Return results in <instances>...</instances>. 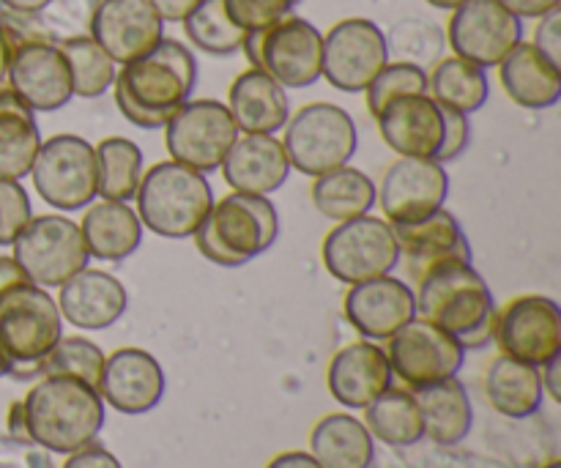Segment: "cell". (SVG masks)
Returning <instances> with one entry per match:
<instances>
[{"label":"cell","mask_w":561,"mask_h":468,"mask_svg":"<svg viewBox=\"0 0 561 468\" xmlns=\"http://www.w3.org/2000/svg\"><path fill=\"white\" fill-rule=\"evenodd\" d=\"M195 85V53L179 38L164 36L151 53L121 66L113 82L115 107L137 129H164L170 115L192 99Z\"/></svg>","instance_id":"1"},{"label":"cell","mask_w":561,"mask_h":468,"mask_svg":"<svg viewBox=\"0 0 561 468\" xmlns=\"http://www.w3.org/2000/svg\"><path fill=\"white\" fill-rule=\"evenodd\" d=\"M416 316L453 334L463 351H482L496 332V299L471 261H444L420 274Z\"/></svg>","instance_id":"2"},{"label":"cell","mask_w":561,"mask_h":468,"mask_svg":"<svg viewBox=\"0 0 561 468\" xmlns=\"http://www.w3.org/2000/svg\"><path fill=\"white\" fill-rule=\"evenodd\" d=\"M22 416L27 442L49 455H71L102 436L107 406L80 378L42 376L22 398Z\"/></svg>","instance_id":"3"},{"label":"cell","mask_w":561,"mask_h":468,"mask_svg":"<svg viewBox=\"0 0 561 468\" xmlns=\"http://www.w3.org/2000/svg\"><path fill=\"white\" fill-rule=\"evenodd\" d=\"M197 252L214 266L241 269L279 239V214L268 195H247L230 190L214 201L201 228L192 233Z\"/></svg>","instance_id":"4"},{"label":"cell","mask_w":561,"mask_h":468,"mask_svg":"<svg viewBox=\"0 0 561 468\" xmlns=\"http://www.w3.org/2000/svg\"><path fill=\"white\" fill-rule=\"evenodd\" d=\"M64 338L58 301L36 283H16L0 294V356L9 365V378H38L44 356Z\"/></svg>","instance_id":"5"},{"label":"cell","mask_w":561,"mask_h":468,"mask_svg":"<svg viewBox=\"0 0 561 468\" xmlns=\"http://www.w3.org/2000/svg\"><path fill=\"white\" fill-rule=\"evenodd\" d=\"M135 206L142 230L162 239H190L214 206L211 181L197 170L164 159L142 170Z\"/></svg>","instance_id":"6"},{"label":"cell","mask_w":561,"mask_h":468,"mask_svg":"<svg viewBox=\"0 0 561 468\" xmlns=\"http://www.w3.org/2000/svg\"><path fill=\"white\" fill-rule=\"evenodd\" d=\"M283 132L285 135L279 140L288 153L290 170H299L310 179L348 164L359 148L356 121L351 118L348 110L332 102L305 104L290 113Z\"/></svg>","instance_id":"7"},{"label":"cell","mask_w":561,"mask_h":468,"mask_svg":"<svg viewBox=\"0 0 561 468\" xmlns=\"http://www.w3.org/2000/svg\"><path fill=\"white\" fill-rule=\"evenodd\" d=\"M241 53L252 69H261L285 91L310 88L321 80L323 33L305 16L288 14L263 31L244 36Z\"/></svg>","instance_id":"8"},{"label":"cell","mask_w":561,"mask_h":468,"mask_svg":"<svg viewBox=\"0 0 561 468\" xmlns=\"http://www.w3.org/2000/svg\"><path fill=\"white\" fill-rule=\"evenodd\" d=\"M36 195L55 212H80L96 201V151L80 135H53L42 140L31 168Z\"/></svg>","instance_id":"9"},{"label":"cell","mask_w":561,"mask_h":468,"mask_svg":"<svg viewBox=\"0 0 561 468\" xmlns=\"http://www.w3.org/2000/svg\"><path fill=\"white\" fill-rule=\"evenodd\" d=\"M321 261L337 283L356 285L392 274L400 263V247L387 219L365 214L337 222L323 236Z\"/></svg>","instance_id":"10"},{"label":"cell","mask_w":561,"mask_h":468,"mask_svg":"<svg viewBox=\"0 0 561 468\" xmlns=\"http://www.w3.org/2000/svg\"><path fill=\"white\" fill-rule=\"evenodd\" d=\"M239 126L217 99H186L164 124V148L170 159L208 175L239 140Z\"/></svg>","instance_id":"11"},{"label":"cell","mask_w":561,"mask_h":468,"mask_svg":"<svg viewBox=\"0 0 561 468\" xmlns=\"http://www.w3.org/2000/svg\"><path fill=\"white\" fill-rule=\"evenodd\" d=\"M14 261L27 279L42 288H60L75 274L88 269L85 241L80 225L64 214H36L14 239Z\"/></svg>","instance_id":"12"},{"label":"cell","mask_w":561,"mask_h":468,"mask_svg":"<svg viewBox=\"0 0 561 468\" xmlns=\"http://www.w3.org/2000/svg\"><path fill=\"white\" fill-rule=\"evenodd\" d=\"M387 359L392 376L405 384V389L433 387L463 370L466 351L453 334L438 329L425 318H411L387 340Z\"/></svg>","instance_id":"13"},{"label":"cell","mask_w":561,"mask_h":468,"mask_svg":"<svg viewBox=\"0 0 561 468\" xmlns=\"http://www.w3.org/2000/svg\"><path fill=\"white\" fill-rule=\"evenodd\" d=\"M389 55V38L376 22L348 16L323 33L321 77L343 93H365Z\"/></svg>","instance_id":"14"},{"label":"cell","mask_w":561,"mask_h":468,"mask_svg":"<svg viewBox=\"0 0 561 468\" xmlns=\"http://www.w3.org/2000/svg\"><path fill=\"white\" fill-rule=\"evenodd\" d=\"M447 42L458 58L493 69L515 44L524 42V20L510 14L499 0H466L449 11Z\"/></svg>","instance_id":"15"},{"label":"cell","mask_w":561,"mask_h":468,"mask_svg":"<svg viewBox=\"0 0 561 468\" xmlns=\"http://www.w3.org/2000/svg\"><path fill=\"white\" fill-rule=\"evenodd\" d=\"M493 343L504 356L542 367L561 354V310L551 296L524 294L496 312Z\"/></svg>","instance_id":"16"},{"label":"cell","mask_w":561,"mask_h":468,"mask_svg":"<svg viewBox=\"0 0 561 468\" xmlns=\"http://www.w3.org/2000/svg\"><path fill=\"white\" fill-rule=\"evenodd\" d=\"M447 197L449 175L436 159H394L376 186V206H381L389 225L416 222L444 208Z\"/></svg>","instance_id":"17"},{"label":"cell","mask_w":561,"mask_h":468,"mask_svg":"<svg viewBox=\"0 0 561 468\" xmlns=\"http://www.w3.org/2000/svg\"><path fill=\"white\" fill-rule=\"evenodd\" d=\"M88 36L115 66H124L162 42L164 22L148 0H96L88 14Z\"/></svg>","instance_id":"18"},{"label":"cell","mask_w":561,"mask_h":468,"mask_svg":"<svg viewBox=\"0 0 561 468\" xmlns=\"http://www.w3.org/2000/svg\"><path fill=\"white\" fill-rule=\"evenodd\" d=\"M164 392H168V376L151 351L126 345L107 354L99 381L104 406L124 416H142L162 403Z\"/></svg>","instance_id":"19"},{"label":"cell","mask_w":561,"mask_h":468,"mask_svg":"<svg viewBox=\"0 0 561 468\" xmlns=\"http://www.w3.org/2000/svg\"><path fill=\"white\" fill-rule=\"evenodd\" d=\"M343 316L362 340L387 343L400 327L416 318L414 290L392 274L348 285Z\"/></svg>","instance_id":"20"},{"label":"cell","mask_w":561,"mask_h":468,"mask_svg":"<svg viewBox=\"0 0 561 468\" xmlns=\"http://www.w3.org/2000/svg\"><path fill=\"white\" fill-rule=\"evenodd\" d=\"M5 85L33 113H55L75 99L69 66L58 42H36L16 49L9 64Z\"/></svg>","instance_id":"21"},{"label":"cell","mask_w":561,"mask_h":468,"mask_svg":"<svg viewBox=\"0 0 561 468\" xmlns=\"http://www.w3.org/2000/svg\"><path fill=\"white\" fill-rule=\"evenodd\" d=\"M381 140L398 157L436 159L444 142V107H438L431 93L398 96L376 115Z\"/></svg>","instance_id":"22"},{"label":"cell","mask_w":561,"mask_h":468,"mask_svg":"<svg viewBox=\"0 0 561 468\" xmlns=\"http://www.w3.org/2000/svg\"><path fill=\"white\" fill-rule=\"evenodd\" d=\"M394 384L387 351L373 340L343 345L327 367L329 395L343 409L362 411Z\"/></svg>","instance_id":"23"},{"label":"cell","mask_w":561,"mask_h":468,"mask_svg":"<svg viewBox=\"0 0 561 468\" xmlns=\"http://www.w3.org/2000/svg\"><path fill=\"white\" fill-rule=\"evenodd\" d=\"M129 294L115 274L82 269L58 288V310L64 323L80 332H104L126 316Z\"/></svg>","instance_id":"24"},{"label":"cell","mask_w":561,"mask_h":468,"mask_svg":"<svg viewBox=\"0 0 561 468\" xmlns=\"http://www.w3.org/2000/svg\"><path fill=\"white\" fill-rule=\"evenodd\" d=\"M219 170L233 192L272 195V192L283 190L288 181L290 162L279 137L239 135Z\"/></svg>","instance_id":"25"},{"label":"cell","mask_w":561,"mask_h":468,"mask_svg":"<svg viewBox=\"0 0 561 468\" xmlns=\"http://www.w3.org/2000/svg\"><path fill=\"white\" fill-rule=\"evenodd\" d=\"M392 233L400 258L409 261L416 277L436 263L471 261V244L460 228V219L447 208H438L416 222L392 225Z\"/></svg>","instance_id":"26"},{"label":"cell","mask_w":561,"mask_h":468,"mask_svg":"<svg viewBox=\"0 0 561 468\" xmlns=\"http://www.w3.org/2000/svg\"><path fill=\"white\" fill-rule=\"evenodd\" d=\"M225 107L233 115L241 135H277L290 118L288 91L266 71L252 66L230 82Z\"/></svg>","instance_id":"27"},{"label":"cell","mask_w":561,"mask_h":468,"mask_svg":"<svg viewBox=\"0 0 561 468\" xmlns=\"http://www.w3.org/2000/svg\"><path fill=\"white\" fill-rule=\"evenodd\" d=\"M499 82L513 104L551 110L561 99V66L551 64L531 42H518L499 64Z\"/></svg>","instance_id":"28"},{"label":"cell","mask_w":561,"mask_h":468,"mask_svg":"<svg viewBox=\"0 0 561 468\" xmlns=\"http://www.w3.org/2000/svg\"><path fill=\"white\" fill-rule=\"evenodd\" d=\"M77 225L93 261L121 263L135 255L142 244V222L129 203L96 197Z\"/></svg>","instance_id":"29"},{"label":"cell","mask_w":561,"mask_h":468,"mask_svg":"<svg viewBox=\"0 0 561 468\" xmlns=\"http://www.w3.org/2000/svg\"><path fill=\"white\" fill-rule=\"evenodd\" d=\"M416 403L422 411L425 438L436 447H458L474 427V406L469 389L458 376L433 387L416 389Z\"/></svg>","instance_id":"30"},{"label":"cell","mask_w":561,"mask_h":468,"mask_svg":"<svg viewBox=\"0 0 561 468\" xmlns=\"http://www.w3.org/2000/svg\"><path fill=\"white\" fill-rule=\"evenodd\" d=\"M485 395L491 409L504 420H529V416L540 414L542 400H546L540 367L499 354L488 365Z\"/></svg>","instance_id":"31"},{"label":"cell","mask_w":561,"mask_h":468,"mask_svg":"<svg viewBox=\"0 0 561 468\" xmlns=\"http://www.w3.org/2000/svg\"><path fill=\"white\" fill-rule=\"evenodd\" d=\"M310 455L323 468H373L376 442L359 416L337 411L312 425Z\"/></svg>","instance_id":"32"},{"label":"cell","mask_w":561,"mask_h":468,"mask_svg":"<svg viewBox=\"0 0 561 468\" xmlns=\"http://www.w3.org/2000/svg\"><path fill=\"white\" fill-rule=\"evenodd\" d=\"M365 427L370 431L373 442H381L394 449H409L425 442V425L422 411L411 389L392 387L378 395L365 409Z\"/></svg>","instance_id":"33"},{"label":"cell","mask_w":561,"mask_h":468,"mask_svg":"<svg viewBox=\"0 0 561 468\" xmlns=\"http://www.w3.org/2000/svg\"><path fill=\"white\" fill-rule=\"evenodd\" d=\"M312 206L334 222H345V219L365 217L376 208V181L359 168H334L329 173L316 175L312 181Z\"/></svg>","instance_id":"34"},{"label":"cell","mask_w":561,"mask_h":468,"mask_svg":"<svg viewBox=\"0 0 561 468\" xmlns=\"http://www.w3.org/2000/svg\"><path fill=\"white\" fill-rule=\"evenodd\" d=\"M427 93L438 107L474 115L488 104L491 80H488L485 69L458 58V55H449L427 71Z\"/></svg>","instance_id":"35"},{"label":"cell","mask_w":561,"mask_h":468,"mask_svg":"<svg viewBox=\"0 0 561 468\" xmlns=\"http://www.w3.org/2000/svg\"><path fill=\"white\" fill-rule=\"evenodd\" d=\"M96 151V195L99 201L131 203L140 186L146 159L137 142L129 137H104Z\"/></svg>","instance_id":"36"},{"label":"cell","mask_w":561,"mask_h":468,"mask_svg":"<svg viewBox=\"0 0 561 468\" xmlns=\"http://www.w3.org/2000/svg\"><path fill=\"white\" fill-rule=\"evenodd\" d=\"M58 47L69 66L75 96L99 99L113 88L118 66L88 33H71V36L58 38Z\"/></svg>","instance_id":"37"},{"label":"cell","mask_w":561,"mask_h":468,"mask_svg":"<svg viewBox=\"0 0 561 468\" xmlns=\"http://www.w3.org/2000/svg\"><path fill=\"white\" fill-rule=\"evenodd\" d=\"M42 140L33 110H27L25 104L0 110V179H25L42 148Z\"/></svg>","instance_id":"38"},{"label":"cell","mask_w":561,"mask_h":468,"mask_svg":"<svg viewBox=\"0 0 561 468\" xmlns=\"http://www.w3.org/2000/svg\"><path fill=\"white\" fill-rule=\"evenodd\" d=\"M186 38L195 49L211 58H230L241 53L247 33L230 20L225 0H201L190 14L181 20Z\"/></svg>","instance_id":"39"},{"label":"cell","mask_w":561,"mask_h":468,"mask_svg":"<svg viewBox=\"0 0 561 468\" xmlns=\"http://www.w3.org/2000/svg\"><path fill=\"white\" fill-rule=\"evenodd\" d=\"M104 359H107V354H104L102 345H96L93 340L80 338V334H71V338H66L64 334V338L55 343V349L44 356L42 367H38V378L69 376V378H80V381L91 384L93 389H99Z\"/></svg>","instance_id":"40"},{"label":"cell","mask_w":561,"mask_h":468,"mask_svg":"<svg viewBox=\"0 0 561 468\" xmlns=\"http://www.w3.org/2000/svg\"><path fill=\"white\" fill-rule=\"evenodd\" d=\"M409 93H427V69L411 60H389L365 88L367 113L376 118L392 99L409 96Z\"/></svg>","instance_id":"41"},{"label":"cell","mask_w":561,"mask_h":468,"mask_svg":"<svg viewBox=\"0 0 561 468\" xmlns=\"http://www.w3.org/2000/svg\"><path fill=\"white\" fill-rule=\"evenodd\" d=\"M33 217L31 197L20 181L0 179V247L14 244L16 236L22 233Z\"/></svg>","instance_id":"42"},{"label":"cell","mask_w":561,"mask_h":468,"mask_svg":"<svg viewBox=\"0 0 561 468\" xmlns=\"http://www.w3.org/2000/svg\"><path fill=\"white\" fill-rule=\"evenodd\" d=\"M299 3L301 0H225V9L241 31L252 33L288 16Z\"/></svg>","instance_id":"43"},{"label":"cell","mask_w":561,"mask_h":468,"mask_svg":"<svg viewBox=\"0 0 561 468\" xmlns=\"http://www.w3.org/2000/svg\"><path fill=\"white\" fill-rule=\"evenodd\" d=\"M471 146V121L469 115L455 113V110H444V142L438 151L436 162L449 164L458 162Z\"/></svg>","instance_id":"44"},{"label":"cell","mask_w":561,"mask_h":468,"mask_svg":"<svg viewBox=\"0 0 561 468\" xmlns=\"http://www.w3.org/2000/svg\"><path fill=\"white\" fill-rule=\"evenodd\" d=\"M531 44H535L551 64L561 66V5L537 20L535 42Z\"/></svg>","instance_id":"45"},{"label":"cell","mask_w":561,"mask_h":468,"mask_svg":"<svg viewBox=\"0 0 561 468\" xmlns=\"http://www.w3.org/2000/svg\"><path fill=\"white\" fill-rule=\"evenodd\" d=\"M60 468H124L121 460L115 458L110 449H104L102 444H88V447L77 449V453L66 455L64 466Z\"/></svg>","instance_id":"46"},{"label":"cell","mask_w":561,"mask_h":468,"mask_svg":"<svg viewBox=\"0 0 561 468\" xmlns=\"http://www.w3.org/2000/svg\"><path fill=\"white\" fill-rule=\"evenodd\" d=\"M499 3L518 20H540L548 11L559 9L561 0H499Z\"/></svg>","instance_id":"47"},{"label":"cell","mask_w":561,"mask_h":468,"mask_svg":"<svg viewBox=\"0 0 561 468\" xmlns=\"http://www.w3.org/2000/svg\"><path fill=\"white\" fill-rule=\"evenodd\" d=\"M153 5L162 22H181L201 0H148Z\"/></svg>","instance_id":"48"},{"label":"cell","mask_w":561,"mask_h":468,"mask_svg":"<svg viewBox=\"0 0 561 468\" xmlns=\"http://www.w3.org/2000/svg\"><path fill=\"white\" fill-rule=\"evenodd\" d=\"M542 378V392L553 400V403H561V354L548 359L546 365L540 367Z\"/></svg>","instance_id":"49"},{"label":"cell","mask_w":561,"mask_h":468,"mask_svg":"<svg viewBox=\"0 0 561 468\" xmlns=\"http://www.w3.org/2000/svg\"><path fill=\"white\" fill-rule=\"evenodd\" d=\"M266 468H323L312 458L310 453H301V449H288V453H279L268 460Z\"/></svg>","instance_id":"50"},{"label":"cell","mask_w":561,"mask_h":468,"mask_svg":"<svg viewBox=\"0 0 561 468\" xmlns=\"http://www.w3.org/2000/svg\"><path fill=\"white\" fill-rule=\"evenodd\" d=\"M58 0H0V11H14V14H47Z\"/></svg>","instance_id":"51"},{"label":"cell","mask_w":561,"mask_h":468,"mask_svg":"<svg viewBox=\"0 0 561 468\" xmlns=\"http://www.w3.org/2000/svg\"><path fill=\"white\" fill-rule=\"evenodd\" d=\"M16 283H27V274L22 272L20 263L14 261L11 255H0V294H3L5 288H11V285Z\"/></svg>","instance_id":"52"},{"label":"cell","mask_w":561,"mask_h":468,"mask_svg":"<svg viewBox=\"0 0 561 468\" xmlns=\"http://www.w3.org/2000/svg\"><path fill=\"white\" fill-rule=\"evenodd\" d=\"M9 436L27 442V436H25V416H22V400L11 403V409H9Z\"/></svg>","instance_id":"53"},{"label":"cell","mask_w":561,"mask_h":468,"mask_svg":"<svg viewBox=\"0 0 561 468\" xmlns=\"http://www.w3.org/2000/svg\"><path fill=\"white\" fill-rule=\"evenodd\" d=\"M11 58H14V47H11V44H9V38H5V33L0 31V85H3L5 75H9Z\"/></svg>","instance_id":"54"},{"label":"cell","mask_w":561,"mask_h":468,"mask_svg":"<svg viewBox=\"0 0 561 468\" xmlns=\"http://www.w3.org/2000/svg\"><path fill=\"white\" fill-rule=\"evenodd\" d=\"M425 3L433 5V9H438V11H455L458 5H463L466 0H425Z\"/></svg>","instance_id":"55"},{"label":"cell","mask_w":561,"mask_h":468,"mask_svg":"<svg viewBox=\"0 0 561 468\" xmlns=\"http://www.w3.org/2000/svg\"><path fill=\"white\" fill-rule=\"evenodd\" d=\"M5 376H9V365H5V359L0 356V378H5Z\"/></svg>","instance_id":"56"},{"label":"cell","mask_w":561,"mask_h":468,"mask_svg":"<svg viewBox=\"0 0 561 468\" xmlns=\"http://www.w3.org/2000/svg\"><path fill=\"white\" fill-rule=\"evenodd\" d=\"M542 468H561V460H551V464H546Z\"/></svg>","instance_id":"57"}]
</instances>
